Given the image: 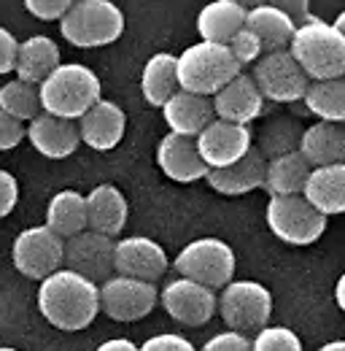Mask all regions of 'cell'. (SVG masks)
<instances>
[{"instance_id": "7", "label": "cell", "mask_w": 345, "mask_h": 351, "mask_svg": "<svg viewBox=\"0 0 345 351\" xmlns=\"http://www.w3.org/2000/svg\"><path fill=\"white\" fill-rule=\"evenodd\" d=\"M218 316L235 332H259L272 316V295L259 281H232L218 295Z\"/></svg>"}, {"instance_id": "36", "label": "cell", "mask_w": 345, "mask_h": 351, "mask_svg": "<svg viewBox=\"0 0 345 351\" xmlns=\"http://www.w3.org/2000/svg\"><path fill=\"white\" fill-rule=\"evenodd\" d=\"M200 351H254V341L243 332H235V330H224L214 335Z\"/></svg>"}, {"instance_id": "21", "label": "cell", "mask_w": 345, "mask_h": 351, "mask_svg": "<svg viewBox=\"0 0 345 351\" xmlns=\"http://www.w3.org/2000/svg\"><path fill=\"white\" fill-rule=\"evenodd\" d=\"M246 27L257 36L261 46H264V54L270 51H281V49H289L294 41V33H297V22L294 16L283 8V5H272V3H261L248 8V16H246Z\"/></svg>"}, {"instance_id": "24", "label": "cell", "mask_w": 345, "mask_h": 351, "mask_svg": "<svg viewBox=\"0 0 345 351\" xmlns=\"http://www.w3.org/2000/svg\"><path fill=\"white\" fill-rule=\"evenodd\" d=\"M246 16H248V8L238 0H214L203 5L197 14L200 41L229 46V41L246 27Z\"/></svg>"}, {"instance_id": "27", "label": "cell", "mask_w": 345, "mask_h": 351, "mask_svg": "<svg viewBox=\"0 0 345 351\" xmlns=\"http://www.w3.org/2000/svg\"><path fill=\"white\" fill-rule=\"evenodd\" d=\"M60 46L49 36H30L19 41V60H16V79L41 87L43 82L60 68Z\"/></svg>"}, {"instance_id": "20", "label": "cell", "mask_w": 345, "mask_h": 351, "mask_svg": "<svg viewBox=\"0 0 345 351\" xmlns=\"http://www.w3.org/2000/svg\"><path fill=\"white\" fill-rule=\"evenodd\" d=\"M86 217H89V230L116 238L129 219V203L125 192L114 184H97L86 195Z\"/></svg>"}, {"instance_id": "37", "label": "cell", "mask_w": 345, "mask_h": 351, "mask_svg": "<svg viewBox=\"0 0 345 351\" xmlns=\"http://www.w3.org/2000/svg\"><path fill=\"white\" fill-rule=\"evenodd\" d=\"M140 351H200L189 338L175 335V332H159L149 341L140 343Z\"/></svg>"}, {"instance_id": "9", "label": "cell", "mask_w": 345, "mask_h": 351, "mask_svg": "<svg viewBox=\"0 0 345 351\" xmlns=\"http://www.w3.org/2000/svg\"><path fill=\"white\" fill-rule=\"evenodd\" d=\"M11 263L22 276L46 281L65 265V241L46 224L27 227L11 243Z\"/></svg>"}, {"instance_id": "8", "label": "cell", "mask_w": 345, "mask_h": 351, "mask_svg": "<svg viewBox=\"0 0 345 351\" xmlns=\"http://www.w3.org/2000/svg\"><path fill=\"white\" fill-rule=\"evenodd\" d=\"M264 219L270 232L289 246H310L327 232V217L318 214L305 195L297 197H270Z\"/></svg>"}, {"instance_id": "19", "label": "cell", "mask_w": 345, "mask_h": 351, "mask_svg": "<svg viewBox=\"0 0 345 351\" xmlns=\"http://www.w3.org/2000/svg\"><path fill=\"white\" fill-rule=\"evenodd\" d=\"M27 138L33 149L49 160H65L76 154V149L81 146L79 122H68L51 114H41L38 119H33L27 125Z\"/></svg>"}, {"instance_id": "14", "label": "cell", "mask_w": 345, "mask_h": 351, "mask_svg": "<svg viewBox=\"0 0 345 351\" xmlns=\"http://www.w3.org/2000/svg\"><path fill=\"white\" fill-rule=\"evenodd\" d=\"M251 141H254V135L248 128L216 119L214 125H208L205 132L197 138V149L211 171H224V168L238 165L254 149Z\"/></svg>"}, {"instance_id": "23", "label": "cell", "mask_w": 345, "mask_h": 351, "mask_svg": "<svg viewBox=\"0 0 345 351\" xmlns=\"http://www.w3.org/2000/svg\"><path fill=\"white\" fill-rule=\"evenodd\" d=\"M211 189L227 197H238V195H248L254 189H264L267 181V157L259 152L257 146L232 168L224 171H211L208 178Z\"/></svg>"}, {"instance_id": "34", "label": "cell", "mask_w": 345, "mask_h": 351, "mask_svg": "<svg viewBox=\"0 0 345 351\" xmlns=\"http://www.w3.org/2000/svg\"><path fill=\"white\" fill-rule=\"evenodd\" d=\"M229 51H232V57L240 62V68H243V65H257L259 60L264 57V46H261V41H259L248 27H243V30L229 41Z\"/></svg>"}, {"instance_id": "15", "label": "cell", "mask_w": 345, "mask_h": 351, "mask_svg": "<svg viewBox=\"0 0 345 351\" xmlns=\"http://www.w3.org/2000/svg\"><path fill=\"white\" fill-rule=\"evenodd\" d=\"M170 267L162 243L146 235H129L116 241V276H129L146 284H157Z\"/></svg>"}, {"instance_id": "28", "label": "cell", "mask_w": 345, "mask_h": 351, "mask_svg": "<svg viewBox=\"0 0 345 351\" xmlns=\"http://www.w3.org/2000/svg\"><path fill=\"white\" fill-rule=\"evenodd\" d=\"M305 200L327 219L335 214H345V162L313 168L305 186Z\"/></svg>"}, {"instance_id": "38", "label": "cell", "mask_w": 345, "mask_h": 351, "mask_svg": "<svg viewBox=\"0 0 345 351\" xmlns=\"http://www.w3.org/2000/svg\"><path fill=\"white\" fill-rule=\"evenodd\" d=\"M22 138H27L25 122L8 117L5 111H0V152H11L14 146L22 143Z\"/></svg>"}, {"instance_id": "35", "label": "cell", "mask_w": 345, "mask_h": 351, "mask_svg": "<svg viewBox=\"0 0 345 351\" xmlns=\"http://www.w3.org/2000/svg\"><path fill=\"white\" fill-rule=\"evenodd\" d=\"M25 8L43 22H62L65 14L73 8L71 0H25Z\"/></svg>"}, {"instance_id": "43", "label": "cell", "mask_w": 345, "mask_h": 351, "mask_svg": "<svg viewBox=\"0 0 345 351\" xmlns=\"http://www.w3.org/2000/svg\"><path fill=\"white\" fill-rule=\"evenodd\" d=\"M316 351H345V341H329V343H324L321 349Z\"/></svg>"}, {"instance_id": "45", "label": "cell", "mask_w": 345, "mask_h": 351, "mask_svg": "<svg viewBox=\"0 0 345 351\" xmlns=\"http://www.w3.org/2000/svg\"><path fill=\"white\" fill-rule=\"evenodd\" d=\"M0 351H19V349H11V346H0Z\"/></svg>"}, {"instance_id": "17", "label": "cell", "mask_w": 345, "mask_h": 351, "mask_svg": "<svg viewBox=\"0 0 345 351\" xmlns=\"http://www.w3.org/2000/svg\"><path fill=\"white\" fill-rule=\"evenodd\" d=\"M168 132L172 135H183V138H200L208 125L216 122L214 97H203V95H192L178 89L162 108Z\"/></svg>"}, {"instance_id": "3", "label": "cell", "mask_w": 345, "mask_h": 351, "mask_svg": "<svg viewBox=\"0 0 345 351\" xmlns=\"http://www.w3.org/2000/svg\"><path fill=\"white\" fill-rule=\"evenodd\" d=\"M310 82H329L345 76V36L318 16H307L289 46Z\"/></svg>"}, {"instance_id": "29", "label": "cell", "mask_w": 345, "mask_h": 351, "mask_svg": "<svg viewBox=\"0 0 345 351\" xmlns=\"http://www.w3.org/2000/svg\"><path fill=\"white\" fill-rule=\"evenodd\" d=\"M46 227L57 232L62 241H71L89 230L86 217V197L76 189L57 192L46 206Z\"/></svg>"}, {"instance_id": "41", "label": "cell", "mask_w": 345, "mask_h": 351, "mask_svg": "<svg viewBox=\"0 0 345 351\" xmlns=\"http://www.w3.org/2000/svg\"><path fill=\"white\" fill-rule=\"evenodd\" d=\"M94 351H140V346H135L129 338H111V341L100 343Z\"/></svg>"}, {"instance_id": "42", "label": "cell", "mask_w": 345, "mask_h": 351, "mask_svg": "<svg viewBox=\"0 0 345 351\" xmlns=\"http://www.w3.org/2000/svg\"><path fill=\"white\" fill-rule=\"evenodd\" d=\"M335 303L345 313V273L337 278V284H335Z\"/></svg>"}, {"instance_id": "1", "label": "cell", "mask_w": 345, "mask_h": 351, "mask_svg": "<svg viewBox=\"0 0 345 351\" xmlns=\"http://www.w3.org/2000/svg\"><path fill=\"white\" fill-rule=\"evenodd\" d=\"M38 311L57 330L79 332L86 330L100 308V287L84 276L62 267L38 287Z\"/></svg>"}, {"instance_id": "39", "label": "cell", "mask_w": 345, "mask_h": 351, "mask_svg": "<svg viewBox=\"0 0 345 351\" xmlns=\"http://www.w3.org/2000/svg\"><path fill=\"white\" fill-rule=\"evenodd\" d=\"M16 60H19V41L11 30L0 27V76L16 73Z\"/></svg>"}, {"instance_id": "12", "label": "cell", "mask_w": 345, "mask_h": 351, "mask_svg": "<svg viewBox=\"0 0 345 351\" xmlns=\"http://www.w3.org/2000/svg\"><path fill=\"white\" fill-rule=\"evenodd\" d=\"M65 267L103 287L116 273V241L94 230L65 241Z\"/></svg>"}, {"instance_id": "10", "label": "cell", "mask_w": 345, "mask_h": 351, "mask_svg": "<svg viewBox=\"0 0 345 351\" xmlns=\"http://www.w3.org/2000/svg\"><path fill=\"white\" fill-rule=\"evenodd\" d=\"M254 82H257L259 92L264 95V100L272 103H297L305 100L307 89H310V79L300 68V62L292 57L289 49L281 51H270L254 65Z\"/></svg>"}, {"instance_id": "16", "label": "cell", "mask_w": 345, "mask_h": 351, "mask_svg": "<svg viewBox=\"0 0 345 351\" xmlns=\"http://www.w3.org/2000/svg\"><path fill=\"white\" fill-rule=\"evenodd\" d=\"M157 162H159L162 173L178 184H194L200 178H208V173H211V168L205 165V160L197 149V141L183 138V135H172V132H168L159 141Z\"/></svg>"}, {"instance_id": "2", "label": "cell", "mask_w": 345, "mask_h": 351, "mask_svg": "<svg viewBox=\"0 0 345 351\" xmlns=\"http://www.w3.org/2000/svg\"><path fill=\"white\" fill-rule=\"evenodd\" d=\"M43 114L81 122L86 114L103 100V84L92 68L81 62H62L41 87Z\"/></svg>"}, {"instance_id": "18", "label": "cell", "mask_w": 345, "mask_h": 351, "mask_svg": "<svg viewBox=\"0 0 345 351\" xmlns=\"http://www.w3.org/2000/svg\"><path fill=\"white\" fill-rule=\"evenodd\" d=\"M216 119L221 122H232V125H243L248 128L251 122H257L264 111V95L259 92L254 76L240 73L235 82H229L214 97Z\"/></svg>"}, {"instance_id": "5", "label": "cell", "mask_w": 345, "mask_h": 351, "mask_svg": "<svg viewBox=\"0 0 345 351\" xmlns=\"http://www.w3.org/2000/svg\"><path fill=\"white\" fill-rule=\"evenodd\" d=\"M60 33L79 49L116 44L125 33V14L111 0H76L60 22Z\"/></svg>"}, {"instance_id": "40", "label": "cell", "mask_w": 345, "mask_h": 351, "mask_svg": "<svg viewBox=\"0 0 345 351\" xmlns=\"http://www.w3.org/2000/svg\"><path fill=\"white\" fill-rule=\"evenodd\" d=\"M19 203V181L16 176L0 168V219L8 217Z\"/></svg>"}, {"instance_id": "44", "label": "cell", "mask_w": 345, "mask_h": 351, "mask_svg": "<svg viewBox=\"0 0 345 351\" xmlns=\"http://www.w3.org/2000/svg\"><path fill=\"white\" fill-rule=\"evenodd\" d=\"M332 25H335V27H337V30H340V33L345 36V8L340 11V14H337V19H335Z\"/></svg>"}, {"instance_id": "4", "label": "cell", "mask_w": 345, "mask_h": 351, "mask_svg": "<svg viewBox=\"0 0 345 351\" xmlns=\"http://www.w3.org/2000/svg\"><path fill=\"white\" fill-rule=\"evenodd\" d=\"M240 73V62L224 44L197 41L178 54V87L192 95L216 97Z\"/></svg>"}, {"instance_id": "26", "label": "cell", "mask_w": 345, "mask_h": 351, "mask_svg": "<svg viewBox=\"0 0 345 351\" xmlns=\"http://www.w3.org/2000/svg\"><path fill=\"white\" fill-rule=\"evenodd\" d=\"M310 173H313V165L302 157L300 149L270 157L264 189L270 192V197H297V195H305Z\"/></svg>"}, {"instance_id": "25", "label": "cell", "mask_w": 345, "mask_h": 351, "mask_svg": "<svg viewBox=\"0 0 345 351\" xmlns=\"http://www.w3.org/2000/svg\"><path fill=\"white\" fill-rule=\"evenodd\" d=\"M300 152L313 168L343 165L345 162V125L313 122L310 128L302 130Z\"/></svg>"}, {"instance_id": "32", "label": "cell", "mask_w": 345, "mask_h": 351, "mask_svg": "<svg viewBox=\"0 0 345 351\" xmlns=\"http://www.w3.org/2000/svg\"><path fill=\"white\" fill-rule=\"evenodd\" d=\"M0 111L19 122H33L41 117V92L36 84L11 79L0 87Z\"/></svg>"}, {"instance_id": "33", "label": "cell", "mask_w": 345, "mask_h": 351, "mask_svg": "<svg viewBox=\"0 0 345 351\" xmlns=\"http://www.w3.org/2000/svg\"><path fill=\"white\" fill-rule=\"evenodd\" d=\"M251 341H254V351H305L302 338L289 327H270L267 324Z\"/></svg>"}, {"instance_id": "13", "label": "cell", "mask_w": 345, "mask_h": 351, "mask_svg": "<svg viewBox=\"0 0 345 351\" xmlns=\"http://www.w3.org/2000/svg\"><path fill=\"white\" fill-rule=\"evenodd\" d=\"M159 303V292L154 284L129 278V276H111L100 287V308L114 322H140Z\"/></svg>"}, {"instance_id": "11", "label": "cell", "mask_w": 345, "mask_h": 351, "mask_svg": "<svg viewBox=\"0 0 345 351\" xmlns=\"http://www.w3.org/2000/svg\"><path fill=\"white\" fill-rule=\"evenodd\" d=\"M159 303L168 311L170 319H175L178 324H186V327L208 324L218 311V298L214 289H208L197 281L181 278V276H175L172 281L162 287Z\"/></svg>"}, {"instance_id": "6", "label": "cell", "mask_w": 345, "mask_h": 351, "mask_svg": "<svg viewBox=\"0 0 345 351\" xmlns=\"http://www.w3.org/2000/svg\"><path fill=\"white\" fill-rule=\"evenodd\" d=\"M172 267L181 278L197 281L216 292V289H224L227 284H232L238 257H235L232 246L221 238H197L178 252V257L172 260Z\"/></svg>"}, {"instance_id": "22", "label": "cell", "mask_w": 345, "mask_h": 351, "mask_svg": "<svg viewBox=\"0 0 345 351\" xmlns=\"http://www.w3.org/2000/svg\"><path fill=\"white\" fill-rule=\"evenodd\" d=\"M125 128H127V117L111 100H100L84 119L79 122L81 143H86L94 152H111V149H116L122 143V138H125Z\"/></svg>"}, {"instance_id": "30", "label": "cell", "mask_w": 345, "mask_h": 351, "mask_svg": "<svg viewBox=\"0 0 345 351\" xmlns=\"http://www.w3.org/2000/svg\"><path fill=\"white\" fill-rule=\"evenodd\" d=\"M178 57L168 51H157L146 60L140 73V92L149 106L165 108V103L178 92Z\"/></svg>"}, {"instance_id": "31", "label": "cell", "mask_w": 345, "mask_h": 351, "mask_svg": "<svg viewBox=\"0 0 345 351\" xmlns=\"http://www.w3.org/2000/svg\"><path fill=\"white\" fill-rule=\"evenodd\" d=\"M305 108L318 122L345 125V76L329 82H313L305 95Z\"/></svg>"}]
</instances>
